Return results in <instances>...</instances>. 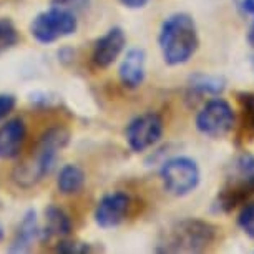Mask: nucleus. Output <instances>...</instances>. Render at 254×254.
<instances>
[{
  "mask_svg": "<svg viewBox=\"0 0 254 254\" xmlns=\"http://www.w3.org/2000/svg\"><path fill=\"white\" fill-rule=\"evenodd\" d=\"M163 60L170 66L183 65L193 59L199 47L198 28L188 13H173L161 23L158 35Z\"/></svg>",
  "mask_w": 254,
  "mask_h": 254,
  "instance_id": "nucleus-1",
  "label": "nucleus"
},
{
  "mask_svg": "<svg viewBox=\"0 0 254 254\" xmlns=\"http://www.w3.org/2000/svg\"><path fill=\"white\" fill-rule=\"evenodd\" d=\"M70 133L64 127L49 128L33 151L32 158L23 165L17 166L13 171V181L22 188H32L47 175L52 173L59 153L68 145Z\"/></svg>",
  "mask_w": 254,
  "mask_h": 254,
  "instance_id": "nucleus-2",
  "label": "nucleus"
},
{
  "mask_svg": "<svg viewBox=\"0 0 254 254\" xmlns=\"http://www.w3.org/2000/svg\"><path fill=\"white\" fill-rule=\"evenodd\" d=\"M218 238V228L204 219L186 218L165 229L156 244L158 253H203Z\"/></svg>",
  "mask_w": 254,
  "mask_h": 254,
  "instance_id": "nucleus-3",
  "label": "nucleus"
},
{
  "mask_svg": "<svg viewBox=\"0 0 254 254\" xmlns=\"http://www.w3.org/2000/svg\"><path fill=\"white\" fill-rule=\"evenodd\" d=\"M254 194V155L243 151L233 160L229 171L213 201L214 213L228 214Z\"/></svg>",
  "mask_w": 254,
  "mask_h": 254,
  "instance_id": "nucleus-4",
  "label": "nucleus"
},
{
  "mask_svg": "<svg viewBox=\"0 0 254 254\" xmlns=\"http://www.w3.org/2000/svg\"><path fill=\"white\" fill-rule=\"evenodd\" d=\"M78 28V20L71 10L62 7H52L38 13L30 25V33L38 44H54L60 38L73 35Z\"/></svg>",
  "mask_w": 254,
  "mask_h": 254,
  "instance_id": "nucleus-5",
  "label": "nucleus"
},
{
  "mask_svg": "<svg viewBox=\"0 0 254 254\" xmlns=\"http://www.w3.org/2000/svg\"><path fill=\"white\" fill-rule=\"evenodd\" d=\"M160 176L163 186L173 196H186L198 188L201 173L193 158L188 156H175L163 163Z\"/></svg>",
  "mask_w": 254,
  "mask_h": 254,
  "instance_id": "nucleus-6",
  "label": "nucleus"
},
{
  "mask_svg": "<svg viewBox=\"0 0 254 254\" xmlns=\"http://www.w3.org/2000/svg\"><path fill=\"white\" fill-rule=\"evenodd\" d=\"M236 125V113L223 98H213L201 108L196 117V128L201 135L209 138H224Z\"/></svg>",
  "mask_w": 254,
  "mask_h": 254,
  "instance_id": "nucleus-7",
  "label": "nucleus"
},
{
  "mask_svg": "<svg viewBox=\"0 0 254 254\" xmlns=\"http://www.w3.org/2000/svg\"><path fill=\"white\" fill-rule=\"evenodd\" d=\"M163 131H165L163 118L155 112H148L133 118L128 123L127 130H125V138H127L131 151L143 153L161 140Z\"/></svg>",
  "mask_w": 254,
  "mask_h": 254,
  "instance_id": "nucleus-8",
  "label": "nucleus"
},
{
  "mask_svg": "<svg viewBox=\"0 0 254 254\" xmlns=\"http://www.w3.org/2000/svg\"><path fill=\"white\" fill-rule=\"evenodd\" d=\"M130 208L131 198L127 193H122V191L108 193L98 201L95 208V221L103 229L117 228L127 219Z\"/></svg>",
  "mask_w": 254,
  "mask_h": 254,
  "instance_id": "nucleus-9",
  "label": "nucleus"
},
{
  "mask_svg": "<svg viewBox=\"0 0 254 254\" xmlns=\"http://www.w3.org/2000/svg\"><path fill=\"white\" fill-rule=\"evenodd\" d=\"M125 45H127V35L120 27H113L105 33L103 37H100L95 44L93 49V64L98 68H108L112 66L120 54L123 52Z\"/></svg>",
  "mask_w": 254,
  "mask_h": 254,
  "instance_id": "nucleus-10",
  "label": "nucleus"
},
{
  "mask_svg": "<svg viewBox=\"0 0 254 254\" xmlns=\"http://www.w3.org/2000/svg\"><path fill=\"white\" fill-rule=\"evenodd\" d=\"M27 128L23 120L12 118L0 125V160H13L20 155Z\"/></svg>",
  "mask_w": 254,
  "mask_h": 254,
  "instance_id": "nucleus-11",
  "label": "nucleus"
},
{
  "mask_svg": "<svg viewBox=\"0 0 254 254\" xmlns=\"http://www.w3.org/2000/svg\"><path fill=\"white\" fill-rule=\"evenodd\" d=\"M145 64H146V54L143 49H130L127 52V55H125L118 70L120 80H122L125 87L130 90L141 87L146 75Z\"/></svg>",
  "mask_w": 254,
  "mask_h": 254,
  "instance_id": "nucleus-12",
  "label": "nucleus"
},
{
  "mask_svg": "<svg viewBox=\"0 0 254 254\" xmlns=\"http://www.w3.org/2000/svg\"><path fill=\"white\" fill-rule=\"evenodd\" d=\"M42 229L38 226L37 213L33 209H28L23 216L20 226H18L15 238L12 239V244L8 248L10 253H27L30 251L33 243L40 241Z\"/></svg>",
  "mask_w": 254,
  "mask_h": 254,
  "instance_id": "nucleus-13",
  "label": "nucleus"
},
{
  "mask_svg": "<svg viewBox=\"0 0 254 254\" xmlns=\"http://www.w3.org/2000/svg\"><path fill=\"white\" fill-rule=\"evenodd\" d=\"M71 231V221L65 214L64 209L57 208L55 204H50L45 209V229H42L40 241L50 239L54 236H68Z\"/></svg>",
  "mask_w": 254,
  "mask_h": 254,
  "instance_id": "nucleus-14",
  "label": "nucleus"
},
{
  "mask_svg": "<svg viewBox=\"0 0 254 254\" xmlns=\"http://www.w3.org/2000/svg\"><path fill=\"white\" fill-rule=\"evenodd\" d=\"M190 92L199 97H219L226 88V80L219 75L209 73H194L188 81Z\"/></svg>",
  "mask_w": 254,
  "mask_h": 254,
  "instance_id": "nucleus-15",
  "label": "nucleus"
},
{
  "mask_svg": "<svg viewBox=\"0 0 254 254\" xmlns=\"http://www.w3.org/2000/svg\"><path fill=\"white\" fill-rule=\"evenodd\" d=\"M85 173L76 165H66L60 170L57 186L62 194H75L85 186Z\"/></svg>",
  "mask_w": 254,
  "mask_h": 254,
  "instance_id": "nucleus-16",
  "label": "nucleus"
},
{
  "mask_svg": "<svg viewBox=\"0 0 254 254\" xmlns=\"http://www.w3.org/2000/svg\"><path fill=\"white\" fill-rule=\"evenodd\" d=\"M236 100L241 108V130L244 136L254 138V92H238Z\"/></svg>",
  "mask_w": 254,
  "mask_h": 254,
  "instance_id": "nucleus-17",
  "label": "nucleus"
},
{
  "mask_svg": "<svg viewBox=\"0 0 254 254\" xmlns=\"http://www.w3.org/2000/svg\"><path fill=\"white\" fill-rule=\"evenodd\" d=\"M18 32L12 20L0 18V55L18 44Z\"/></svg>",
  "mask_w": 254,
  "mask_h": 254,
  "instance_id": "nucleus-18",
  "label": "nucleus"
},
{
  "mask_svg": "<svg viewBox=\"0 0 254 254\" xmlns=\"http://www.w3.org/2000/svg\"><path fill=\"white\" fill-rule=\"evenodd\" d=\"M236 223L239 229H241L248 238L254 239V201L243 206L238 214Z\"/></svg>",
  "mask_w": 254,
  "mask_h": 254,
  "instance_id": "nucleus-19",
  "label": "nucleus"
},
{
  "mask_svg": "<svg viewBox=\"0 0 254 254\" xmlns=\"http://www.w3.org/2000/svg\"><path fill=\"white\" fill-rule=\"evenodd\" d=\"M233 3L244 18H249L248 42L254 45V0H233Z\"/></svg>",
  "mask_w": 254,
  "mask_h": 254,
  "instance_id": "nucleus-20",
  "label": "nucleus"
},
{
  "mask_svg": "<svg viewBox=\"0 0 254 254\" xmlns=\"http://www.w3.org/2000/svg\"><path fill=\"white\" fill-rule=\"evenodd\" d=\"M59 253H88L90 251V246L85 243H60V246L57 248Z\"/></svg>",
  "mask_w": 254,
  "mask_h": 254,
  "instance_id": "nucleus-21",
  "label": "nucleus"
},
{
  "mask_svg": "<svg viewBox=\"0 0 254 254\" xmlns=\"http://www.w3.org/2000/svg\"><path fill=\"white\" fill-rule=\"evenodd\" d=\"M15 107V98L12 95H0V120L7 118V115Z\"/></svg>",
  "mask_w": 254,
  "mask_h": 254,
  "instance_id": "nucleus-22",
  "label": "nucleus"
},
{
  "mask_svg": "<svg viewBox=\"0 0 254 254\" xmlns=\"http://www.w3.org/2000/svg\"><path fill=\"white\" fill-rule=\"evenodd\" d=\"M52 2H54L55 7L71 10V8H83L88 3V0H52Z\"/></svg>",
  "mask_w": 254,
  "mask_h": 254,
  "instance_id": "nucleus-23",
  "label": "nucleus"
},
{
  "mask_svg": "<svg viewBox=\"0 0 254 254\" xmlns=\"http://www.w3.org/2000/svg\"><path fill=\"white\" fill-rule=\"evenodd\" d=\"M120 2L127 8H141V7H145L150 0H120Z\"/></svg>",
  "mask_w": 254,
  "mask_h": 254,
  "instance_id": "nucleus-24",
  "label": "nucleus"
}]
</instances>
